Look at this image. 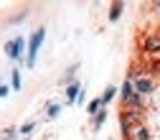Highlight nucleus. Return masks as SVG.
I'll use <instances>...</instances> for the list:
<instances>
[{
  "label": "nucleus",
  "instance_id": "obj_7",
  "mask_svg": "<svg viewBox=\"0 0 160 140\" xmlns=\"http://www.w3.org/2000/svg\"><path fill=\"white\" fill-rule=\"evenodd\" d=\"M130 140H152V132H150V127L142 122V125H137L135 130H132V137Z\"/></svg>",
  "mask_w": 160,
  "mask_h": 140
},
{
  "label": "nucleus",
  "instance_id": "obj_11",
  "mask_svg": "<svg viewBox=\"0 0 160 140\" xmlns=\"http://www.w3.org/2000/svg\"><path fill=\"white\" fill-rule=\"evenodd\" d=\"M104 120H107V107H102L97 115H94V122H92V130H102L104 125Z\"/></svg>",
  "mask_w": 160,
  "mask_h": 140
},
{
  "label": "nucleus",
  "instance_id": "obj_6",
  "mask_svg": "<svg viewBox=\"0 0 160 140\" xmlns=\"http://www.w3.org/2000/svg\"><path fill=\"white\" fill-rule=\"evenodd\" d=\"M122 107H127V110H145V107H148V102H145V97H140V94L135 92V94L127 99V102L122 105Z\"/></svg>",
  "mask_w": 160,
  "mask_h": 140
},
{
  "label": "nucleus",
  "instance_id": "obj_17",
  "mask_svg": "<svg viewBox=\"0 0 160 140\" xmlns=\"http://www.w3.org/2000/svg\"><path fill=\"white\" fill-rule=\"evenodd\" d=\"M13 89L15 92L21 89V71H18V69H13Z\"/></svg>",
  "mask_w": 160,
  "mask_h": 140
},
{
  "label": "nucleus",
  "instance_id": "obj_13",
  "mask_svg": "<svg viewBox=\"0 0 160 140\" xmlns=\"http://www.w3.org/2000/svg\"><path fill=\"white\" fill-rule=\"evenodd\" d=\"M102 107H104V105H102V97H97V99H92V102L87 105V112H89V115L94 117V115H97L99 110H102Z\"/></svg>",
  "mask_w": 160,
  "mask_h": 140
},
{
  "label": "nucleus",
  "instance_id": "obj_14",
  "mask_svg": "<svg viewBox=\"0 0 160 140\" xmlns=\"http://www.w3.org/2000/svg\"><path fill=\"white\" fill-rule=\"evenodd\" d=\"M58 115H61V105H48V110H46V117H48V120H56Z\"/></svg>",
  "mask_w": 160,
  "mask_h": 140
},
{
  "label": "nucleus",
  "instance_id": "obj_3",
  "mask_svg": "<svg viewBox=\"0 0 160 140\" xmlns=\"http://www.w3.org/2000/svg\"><path fill=\"white\" fill-rule=\"evenodd\" d=\"M43 38H46V28H36V33L31 36V41H28V54H26V66L28 69L36 66L38 51H41V46H43Z\"/></svg>",
  "mask_w": 160,
  "mask_h": 140
},
{
  "label": "nucleus",
  "instance_id": "obj_15",
  "mask_svg": "<svg viewBox=\"0 0 160 140\" xmlns=\"http://www.w3.org/2000/svg\"><path fill=\"white\" fill-rule=\"evenodd\" d=\"M33 130H36V122H26V125H23V127H18V132H21V135H23V137H28V135H31V132H33Z\"/></svg>",
  "mask_w": 160,
  "mask_h": 140
},
{
  "label": "nucleus",
  "instance_id": "obj_19",
  "mask_svg": "<svg viewBox=\"0 0 160 140\" xmlns=\"http://www.w3.org/2000/svg\"><path fill=\"white\" fill-rule=\"evenodd\" d=\"M3 135H5V140H15V135H18V132H15V127H8Z\"/></svg>",
  "mask_w": 160,
  "mask_h": 140
},
{
  "label": "nucleus",
  "instance_id": "obj_20",
  "mask_svg": "<svg viewBox=\"0 0 160 140\" xmlns=\"http://www.w3.org/2000/svg\"><path fill=\"white\" fill-rule=\"evenodd\" d=\"M8 94H10V87H5V84H0V97H3V99H5Z\"/></svg>",
  "mask_w": 160,
  "mask_h": 140
},
{
  "label": "nucleus",
  "instance_id": "obj_9",
  "mask_svg": "<svg viewBox=\"0 0 160 140\" xmlns=\"http://www.w3.org/2000/svg\"><path fill=\"white\" fill-rule=\"evenodd\" d=\"M132 94H135V84L130 82V79H125V84L119 87V99H122V105L127 102V99H130Z\"/></svg>",
  "mask_w": 160,
  "mask_h": 140
},
{
  "label": "nucleus",
  "instance_id": "obj_12",
  "mask_svg": "<svg viewBox=\"0 0 160 140\" xmlns=\"http://www.w3.org/2000/svg\"><path fill=\"white\" fill-rule=\"evenodd\" d=\"M117 94H119V89H117V87H107V89H104V94H102V105L107 107V105L112 102V99H114Z\"/></svg>",
  "mask_w": 160,
  "mask_h": 140
},
{
  "label": "nucleus",
  "instance_id": "obj_2",
  "mask_svg": "<svg viewBox=\"0 0 160 140\" xmlns=\"http://www.w3.org/2000/svg\"><path fill=\"white\" fill-rule=\"evenodd\" d=\"M137 49L142 51L145 56H150V59H160V28L158 31H148V33H140Z\"/></svg>",
  "mask_w": 160,
  "mask_h": 140
},
{
  "label": "nucleus",
  "instance_id": "obj_8",
  "mask_svg": "<svg viewBox=\"0 0 160 140\" xmlns=\"http://www.w3.org/2000/svg\"><path fill=\"white\" fill-rule=\"evenodd\" d=\"M79 92H82V84H79V82H71V84L66 87V102H69V105H74L76 99H79Z\"/></svg>",
  "mask_w": 160,
  "mask_h": 140
},
{
  "label": "nucleus",
  "instance_id": "obj_16",
  "mask_svg": "<svg viewBox=\"0 0 160 140\" xmlns=\"http://www.w3.org/2000/svg\"><path fill=\"white\" fill-rule=\"evenodd\" d=\"M76 69H79V64H74V66H71V69L66 71V76H64V82H66V87L71 84V79H74V74H76Z\"/></svg>",
  "mask_w": 160,
  "mask_h": 140
},
{
  "label": "nucleus",
  "instance_id": "obj_10",
  "mask_svg": "<svg viewBox=\"0 0 160 140\" xmlns=\"http://www.w3.org/2000/svg\"><path fill=\"white\" fill-rule=\"evenodd\" d=\"M122 10H125V3H119V0H117V3H112V5H109V21H112V23L119 21Z\"/></svg>",
  "mask_w": 160,
  "mask_h": 140
},
{
  "label": "nucleus",
  "instance_id": "obj_18",
  "mask_svg": "<svg viewBox=\"0 0 160 140\" xmlns=\"http://www.w3.org/2000/svg\"><path fill=\"white\" fill-rule=\"evenodd\" d=\"M150 71L152 74H160V59H150Z\"/></svg>",
  "mask_w": 160,
  "mask_h": 140
},
{
  "label": "nucleus",
  "instance_id": "obj_1",
  "mask_svg": "<svg viewBox=\"0 0 160 140\" xmlns=\"http://www.w3.org/2000/svg\"><path fill=\"white\" fill-rule=\"evenodd\" d=\"M142 117H145V110H122L119 112V132H122L125 140L132 137V130L137 125H142Z\"/></svg>",
  "mask_w": 160,
  "mask_h": 140
},
{
  "label": "nucleus",
  "instance_id": "obj_4",
  "mask_svg": "<svg viewBox=\"0 0 160 140\" xmlns=\"http://www.w3.org/2000/svg\"><path fill=\"white\" fill-rule=\"evenodd\" d=\"M5 54L13 59V61H23V59H26V38L23 36H15L10 44H5Z\"/></svg>",
  "mask_w": 160,
  "mask_h": 140
},
{
  "label": "nucleus",
  "instance_id": "obj_5",
  "mask_svg": "<svg viewBox=\"0 0 160 140\" xmlns=\"http://www.w3.org/2000/svg\"><path fill=\"white\" fill-rule=\"evenodd\" d=\"M135 92L140 94V97H150L152 92H155V82H152V79L150 76H140V79H135Z\"/></svg>",
  "mask_w": 160,
  "mask_h": 140
},
{
  "label": "nucleus",
  "instance_id": "obj_21",
  "mask_svg": "<svg viewBox=\"0 0 160 140\" xmlns=\"http://www.w3.org/2000/svg\"><path fill=\"white\" fill-rule=\"evenodd\" d=\"M158 8H160V3H158Z\"/></svg>",
  "mask_w": 160,
  "mask_h": 140
}]
</instances>
